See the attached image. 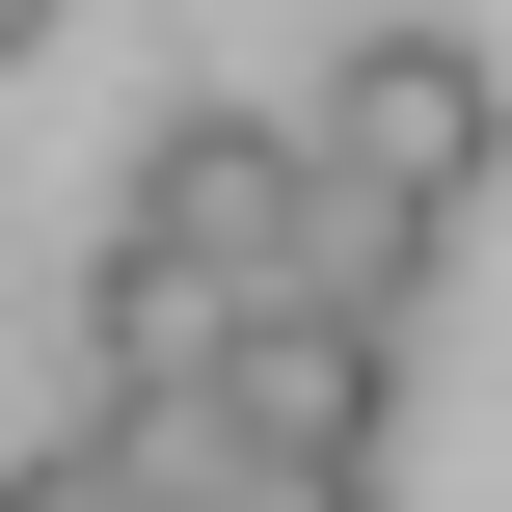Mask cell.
<instances>
[{
    "instance_id": "obj_3",
    "label": "cell",
    "mask_w": 512,
    "mask_h": 512,
    "mask_svg": "<svg viewBox=\"0 0 512 512\" xmlns=\"http://www.w3.org/2000/svg\"><path fill=\"white\" fill-rule=\"evenodd\" d=\"M378 405H405V324H243L189 432H270V459H378Z\"/></svg>"
},
{
    "instance_id": "obj_6",
    "label": "cell",
    "mask_w": 512,
    "mask_h": 512,
    "mask_svg": "<svg viewBox=\"0 0 512 512\" xmlns=\"http://www.w3.org/2000/svg\"><path fill=\"white\" fill-rule=\"evenodd\" d=\"M0 54H54V0H0Z\"/></svg>"
},
{
    "instance_id": "obj_2",
    "label": "cell",
    "mask_w": 512,
    "mask_h": 512,
    "mask_svg": "<svg viewBox=\"0 0 512 512\" xmlns=\"http://www.w3.org/2000/svg\"><path fill=\"white\" fill-rule=\"evenodd\" d=\"M81 351H108V405H135V432H189V405H216V351H243V297H216L162 216H108V270H81Z\"/></svg>"
},
{
    "instance_id": "obj_1",
    "label": "cell",
    "mask_w": 512,
    "mask_h": 512,
    "mask_svg": "<svg viewBox=\"0 0 512 512\" xmlns=\"http://www.w3.org/2000/svg\"><path fill=\"white\" fill-rule=\"evenodd\" d=\"M297 135H324V162H351L378 216H459V189L512 162V81L459 54V27H351V81H324Z\"/></svg>"
},
{
    "instance_id": "obj_5",
    "label": "cell",
    "mask_w": 512,
    "mask_h": 512,
    "mask_svg": "<svg viewBox=\"0 0 512 512\" xmlns=\"http://www.w3.org/2000/svg\"><path fill=\"white\" fill-rule=\"evenodd\" d=\"M0 512H162V432H27Z\"/></svg>"
},
{
    "instance_id": "obj_4",
    "label": "cell",
    "mask_w": 512,
    "mask_h": 512,
    "mask_svg": "<svg viewBox=\"0 0 512 512\" xmlns=\"http://www.w3.org/2000/svg\"><path fill=\"white\" fill-rule=\"evenodd\" d=\"M162 512H378V459H270V432H162Z\"/></svg>"
}]
</instances>
